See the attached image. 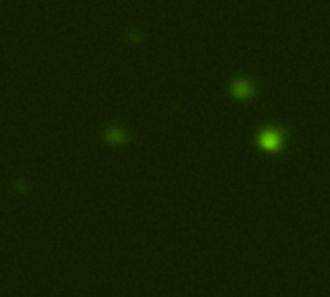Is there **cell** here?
<instances>
[{
    "instance_id": "obj_1",
    "label": "cell",
    "mask_w": 330,
    "mask_h": 297,
    "mask_svg": "<svg viewBox=\"0 0 330 297\" xmlns=\"http://www.w3.org/2000/svg\"><path fill=\"white\" fill-rule=\"evenodd\" d=\"M280 143V137L276 135V133H266L263 137V145L264 147H269V148H273V147H276Z\"/></svg>"
},
{
    "instance_id": "obj_2",
    "label": "cell",
    "mask_w": 330,
    "mask_h": 297,
    "mask_svg": "<svg viewBox=\"0 0 330 297\" xmlns=\"http://www.w3.org/2000/svg\"><path fill=\"white\" fill-rule=\"evenodd\" d=\"M249 89H251V87H249L245 81H239L238 85H236V93H238V97H241V99H243V97H248Z\"/></svg>"
}]
</instances>
